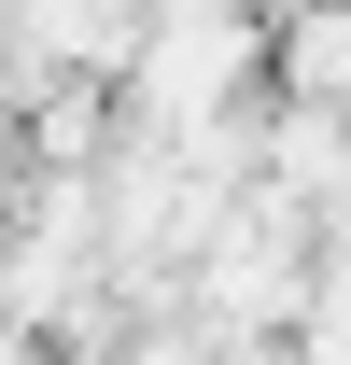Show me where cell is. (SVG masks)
Segmentation results:
<instances>
[{
    "label": "cell",
    "mask_w": 351,
    "mask_h": 365,
    "mask_svg": "<svg viewBox=\"0 0 351 365\" xmlns=\"http://www.w3.org/2000/svg\"><path fill=\"white\" fill-rule=\"evenodd\" d=\"M253 56H267L253 0H155V29H141V127L155 140H211L239 113Z\"/></svg>",
    "instance_id": "obj_1"
}]
</instances>
